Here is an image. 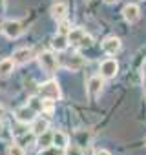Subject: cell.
Instances as JSON below:
<instances>
[{
  "label": "cell",
  "instance_id": "4316f807",
  "mask_svg": "<svg viewBox=\"0 0 146 155\" xmlns=\"http://www.w3.org/2000/svg\"><path fill=\"white\" fill-rule=\"evenodd\" d=\"M0 113H2V110H0ZM0 130H2V124H0Z\"/></svg>",
  "mask_w": 146,
  "mask_h": 155
},
{
  "label": "cell",
  "instance_id": "9c48e42d",
  "mask_svg": "<svg viewBox=\"0 0 146 155\" xmlns=\"http://www.w3.org/2000/svg\"><path fill=\"white\" fill-rule=\"evenodd\" d=\"M122 17L128 24H135L141 18V8L137 4H126L122 9Z\"/></svg>",
  "mask_w": 146,
  "mask_h": 155
},
{
  "label": "cell",
  "instance_id": "8fae6325",
  "mask_svg": "<svg viewBox=\"0 0 146 155\" xmlns=\"http://www.w3.org/2000/svg\"><path fill=\"white\" fill-rule=\"evenodd\" d=\"M31 58H33V49H29V48H18L13 53V62L15 64H28Z\"/></svg>",
  "mask_w": 146,
  "mask_h": 155
},
{
  "label": "cell",
  "instance_id": "5bb4252c",
  "mask_svg": "<svg viewBox=\"0 0 146 155\" xmlns=\"http://www.w3.org/2000/svg\"><path fill=\"white\" fill-rule=\"evenodd\" d=\"M51 46H53V49H57V51H66V49H68V46H69V42H68V37L58 33V35L53 38Z\"/></svg>",
  "mask_w": 146,
  "mask_h": 155
},
{
  "label": "cell",
  "instance_id": "2e32d148",
  "mask_svg": "<svg viewBox=\"0 0 146 155\" xmlns=\"http://www.w3.org/2000/svg\"><path fill=\"white\" fill-rule=\"evenodd\" d=\"M48 120L46 119H35L33 122H31V131L35 133V135H40L42 131H46L48 130Z\"/></svg>",
  "mask_w": 146,
  "mask_h": 155
},
{
  "label": "cell",
  "instance_id": "4fadbf2b",
  "mask_svg": "<svg viewBox=\"0 0 146 155\" xmlns=\"http://www.w3.org/2000/svg\"><path fill=\"white\" fill-rule=\"evenodd\" d=\"M38 139H37V144H38V148L40 150H46V148H51L53 146V133L51 131H42L40 135H37Z\"/></svg>",
  "mask_w": 146,
  "mask_h": 155
},
{
  "label": "cell",
  "instance_id": "ac0fdd59",
  "mask_svg": "<svg viewBox=\"0 0 146 155\" xmlns=\"http://www.w3.org/2000/svg\"><path fill=\"white\" fill-rule=\"evenodd\" d=\"M33 139H35V133H33V131H31V133H24V135H18V137H17V144L24 148V146H29V144L33 142Z\"/></svg>",
  "mask_w": 146,
  "mask_h": 155
},
{
  "label": "cell",
  "instance_id": "484cf974",
  "mask_svg": "<svg viewBox=\"0 0 146 155\" xmlns=\"http://www.w3.org/2000/svg\"><path fill=\"white\" fill-rule=\"evenodd\" d=\"M4 9V0H0V11Z\"/></svg>",
  "mask_w": 146,
  "mask_h": 155
},
{
  "label": "cell",
  "instance_id": "52a82bcc",
  "mask_svg": "<svg viewBox=\"0 0 146 155\" xmlns=\"http://www.w3.org/2000/svg\"><path fill=\"white\" fill-rule=\"evenodd\" d=\"M2 31H4V35L8 38H18L24 33V28H22V24L18 20H9V22H6L2 26Z\"/></svg>",
  "mask_w": 146,
  "mask_h": 155
},
{
  "label": "cell",
  "instance_id": "7402d4cb",
  "mask_svg": "<svg viewBox=\"0 0 146 155\" xmlns=\"http://www.w3.org/2000/svg\"><path fill=\"white\" fill-rule=\"evenodd\" d=\"M69 29H71V28H69V26H68V24H66V22L62 20V24H60V29H58V33H60V35H68V31H69Z\"/></svg>",
  "mask_w": 146,
  "mask_h": 155
},
{
  "label": "cell",
  "instance_id": "3957f363",
  "mask_svg": "<svg viewBox=\"0 0 146 155\" xmlns=\"http://www.w3.org/2000/svg\"><path fill=\"white\" fill-rule=\"evenodd\" d=\"M38 64L46 73H55L58 69V58L53 51H42L38 55Z\"/></svg>",
  "mask_w": 146,
  "mask_h": 155
},
{
  "label": "cell",
  "instance_id": "ba28073f",
  "mask_svg": "<svg viewBox=\"0 0 146 155\" xmlns=\"http://www.w3.org/2000/svg\"><path fill=\"white\" fill-rule=\"evenodd\" d=\"M121 48H122V42L119 37H106L102 40V51L106 55H117L121 51Z\"/></svg>",
  "mask_w": 146,
  "mask_h": 155
},
{
  "label": "cell",
  "instance_id": "7a4b0ae2",
  "mask_svg": "<svg viewBox=\"0 0 146 155\" xmlns=\"http://www.w3.org/2000/svg\"><path fill=\"white\" fill-rule=\"evenodd\" d=\"M38 93L42 99H51V101H60L62 93H60V86L57 81H48L44 84L38 86Z\"/></svg>",
  "mask_w": 146,
  "mask_h": 155
},
{
  "label": "cell",
  "instance_id": "277c9868",
  "mask_svg": "<svg viewBox=\"0 0 146 155\" xmlns=\"http://www.w3.org/2000/svg\"><path fill=\"white\" fill-rule=\"evenodd\" d=\"M102 86H104V79H102L101 75L91 77V79L88 81V84H86V93H88V97H90L91 101H95V99L101 95Z\"/></svg>",
  "mask_w": 146,
  "mask_h": 155
},
{
  "label": "cell",
  "instance_id": "e0dca14e",
  "mask_svg": "<svg viewBox=\"0 0 146 155\" xmlns=\"http://www.w3.org/2000/svg\"><path fill=\"white\" fill-rule=\"evenodd\" d=\"M15 68V62L13 58H4V60H0V77H8Z\"/></svg>",
  "mask_w": 146,
  "mask_h": 155
},
{
  "label": "cell",
  "instance_id": "83f0119b",
  "mask_svg": "<svg viewBox=\"0 0 146 155\" xmlns=\"http://www.w3.org/2000/svg\"><path fill=\"white\" fill-rule=\"evenodd\" d=\"M144 146H146V139H144Z\"/></svg>",
  "mask_w": 146,
  "mask_h": 155
},
{
  "label": "cell",
  "instance_id": "8992f818",
  "mask_svg": "<svg viewBox=\"0 0 146 155\" xmlns=\"http://www.w3.org/2000/svg\"><path fill=\"white\" fill-rule=\"evenodd\" d=\"M15 117H17V120L20 124H26L28 126V124H31L37 119V111L33 108H29V106H22V108H18L15 111Z\"/></svg>",
  "mask_w": 146,
  "mask_h": 155
},
{
  "label": "cell",
  "instance_id": "5b68a950",
  "mask_svg": "<svg viewBox=\"0 0 146 155\" xmlns=\"http://www.w3.org/2000/svg\"><path fill=\"white\" fill-rule=\"evenodd\" d=\"M119 73V62L115 58H106L101 62V77L102 79H113Z\"/></svg>",
  "mask_w": 146,
  "mask_h": 155
},
{
  "label": "cell",
  "instance_id": "44dd1931",
  "mask_svg": "<svg viewBox=\"0 0 146 155\" xmlns=\"http://www.w3.org/2000/svg\"><path fill=\"white\" fill-rule=\"evenodd\" d=\"M8 155H24V148L18 144H11L8 148Z\"/></svg>",
  "mask_w": 146,
  "mask_h": 155
},
{
  "label": "cell",
  "instance_id": "30bf717a",
  "mask_svg": "<svg viewBox=\"0 0 146 155\" xmlns=\"http://www.w3.org/2000/svg\"><path fill=\"white\" fill-rule=\"evenodd\" d=\"M49 13H51V17H53L57 22H62V20H66V17H68V4H64V2L53 4L51 9H49Z\"/></svg>",
  "mask_w": 146,
  "mask_h": 155
},
{
  "label": "cell",
  "instance_id": "7c38bea8",
  "mask_svg": "<svg viewBox=\"0 0 146 155\" xmlns=\"http://www.w3.org/2000/svg\"><path fill=\"white\" fill-rule=\"evenodd\" d=\"M64 66H66L69 71H79V69L84 66V58H82L79 53H75V55H71V57H66V58H64Z\"/></svg>",
  "mask_w": 146,
  "mask_h": 155
},
{
  "label": "cell",
  "instance_id": "d4e9b609",
  "mask_svg": "<svg viewBox=\"0 0 146 155\" xmlns=\"http://www.w3.org/2000/svg\"><path fill=\"white\" fill-rule=\"evenodd\" d=\"M106 4H115V2H119V0H104Z\"/></svg>",
  "mask_w": 146,
  "mask_h": 155
},
{
  "label": "cell",
  "instance_id": "ffe728a7",
  "mask_svg": "<svg viewBox=\"0 0 146 155\" xmlns=\"http://www.w3.org/2000/svg\"><path fill=\"white\" fill-rule=\"evenodd\" d=\"M28 106H29V108H33L37 113H42V99H38V97H31Z\"/></svg>",
  "mask_w": 146,
  "mask_h": 155
},
{
  "label": "cell",
  "instance_id": "603a6c76",
  "mask_svg": "<svg viewBox=\"0 0 146 155\" xmlns=\"http://www.w3.org/2000/svg\"><path fill=\"white\" fill-rule=\"evenodd\" d=\"M142 84L146 86V62L142 64Z\"/></svg>",
  "mask_w": 146,
  "mask_h": 155
},
{
  "label": "cell",
  "instance_id": "cb8c5ba5",
  "mask_svg": "<svg viewBox=\"0 0 146 155\" xmlns=\"http://www.w3.org/2000/svg\"><path fill=\"white\" fill-rule=\"evenodd\" d=\"M95 155H111L108 150H95Z\"/></svg>",
  "mask_w": 146,
  "mask_h": 155
},
{
  "label": "cell",
  "instance_id": "9a60e30c",
  "mask_svg": "<svg viewBox=\"0 0 146 155\" xmlns=\"http://www.w3.org/2000/svg\"><path fill=\"white\" fill-rule=\"evenodd\" d=\"M53 146L58 150H64L68 146V135L64 131H55L53 133Z\"/></svg>",
  "mask_w": 146,
  "mask_h": 155
},
{
  "label": "cell",
  "instance_id": "d6986e66",
  "mask_svg": "<svg viewBox=\"0 0 146 155\" xmlns=\"http://www.w3.org/2000/svg\"><path fill=\"white\" fill-rule=\"evenodd\" d=\"M64 155H84V153H82L81 146H77V144H68L64 148Z\"/></svg>",
  "mask_w": 146,
  "mask_h": 155
},
{
  "label": "cell",
  "instance_id": "6da1fadb",
  "mask_svg": "<svg viewBox=\"0 0 146 155\" xmlns=\"http://www.w3.org/2000/svg\"><path fill=\"white\" fill-rule=\"evenodd\" d=\"M66 37H68V42H69L71 46H77V48H90V46L93 44V38H91L84 29H81V28L69 29Z\"/></svg>",
  "mask_w": 146,
  "mask_h": 155
}]
</instances>
